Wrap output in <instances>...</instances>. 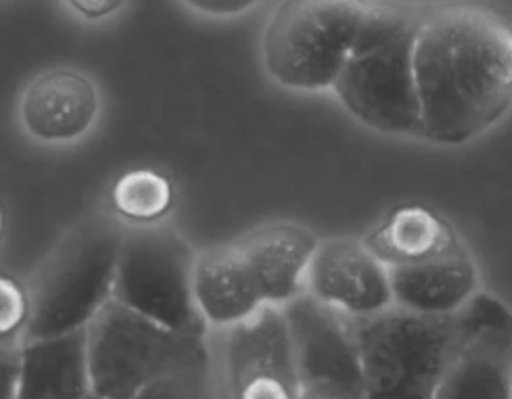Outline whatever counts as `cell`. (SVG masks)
I'll list each match as a JSON object with an SVG mask.
<instances>
[{
    "label": "cell",
    "mask_w": 512,
    "mask_h": 399,
    "mask_svg": "<svg viewBox=\"0 0 512 399\" xmlns=\"http://www.w3.org/2000/svg\"><path fill=\"white\" fill-rule=\"evenodd\" d=\"M421 140L464 147L512 111V19L481 0L421 9L414 42Z\"/></svg>",
    "instance_id": "cell-1"
},
{
    "label": "cell",
    "mask_w": 512,
    "mask_h": 399,
    "mask_svg": "<svg viewBox=\"0 0 512 399\" xmlns=\"http://www.w3.org/2000/svg\"><path fill=\"white\" fill-rule=\"evenodd\" d=\"M421 9L372 3L333 95L360 126L421 140V107L414 78V42Z\"/></svg>",
    "instance_id": "cell-2"
},
{
    "label": "cell",
    "mask_w": 512,
    "mask_h": 399,
    "mask_svg": "<svg viewBox=\"0 0 512 399\" xmlns=\"http://www.w3.org/2000/svg\"><path fill=\"white\" fill-rule=\"evenodd\" d=\"M124 228L111 216H90L65 234L30 283L26 339L86 331L113 299Z\"/></svg>",
    "instance_id": "cell-3"
},
{
    "label": "cell",
    "mask_w": 512,
    "mask_h": 399,
    "mask_svg": "<svg viewBox=\"0 0 512 399\" xmlns=\"http://www.w3.org/2000/svg\"><path fill=\"white\" fill-rule=\"evenodd\" d=\"M458 314L421 316L391 305L349 320L366 399H435L460 339Z\"/></svg>",
    "instance_id": "cell-4"
},
{
    "label": "cell",
    "mask_w": 512,
    "mask_h": 399,
    "mask_svg": "<svg viewBox=\"0 0 512 399\" xmlns=\"http://www.w3.org/2000/svg\"><path fill=\"white\" fill-rule=\"evenodd\" d=\"M370 7V0H283L262 36L270 80L293 92L333 90Z\"/></svg>",
    "instance_id": "cell-5"
},
{
    "label": "cell",
    "mask_w": 512,
    "mask_h": 399,
    "mask_svg": "<svg viewBox=\"0 0 512 399\" xmlns=\"http://www.w3.org/2000/svg\"><path fill=\"white\" fill-rule=\"evenodd\" d=\"M195 260L197 251L168 222L124 228L113 301L168 331L207 337L193 297Z\"/></svg>",
    "instance_id": "cell-6"
},
{
    "label": "cell",
    "mask_w": 512,
    "mask_h": 399,
    "mask_svg": "<svg viewBox=\"0 0 512 399\" xmlns=\"http://www.w3.org/2000/svg\"><path fill=\"white\" fill-rule=\"evenodd\" d=\"M92 391L105 399H134L159 379L205 351L207 337L180 335L109 301L86 328Z\"/></svg>",
    "instance_id": "cell-7"
},
{
    "label": "cell",
    "mask_w": 512,
    "mask_h": 399,
    "mask_svg": "<svg viewBox=\"0 0 512 399\" xmlns=\"http://www.w3.org/2000/svg\"><path fill=\"white\" fill-rule=\"evenodd\" d=\"M297 362V399H366L352 324L304 295L283 308Z\"/></svg>",
    "instance_id": "cell-8"
},
{
    "label": "cell",
    "mask_w": 512,
    "mask_h": 399,
    "mask_svg": "<svg viewBox=\"0 0 512 399\" xmlns=\"http://www.w3.org/2000/svg\"><path fill=\"white\" fill-rule=\"evenodd\" d=\"M458 316L460 339L435 399H512V310L479 291Z\"/></svg>",
    "instance_id": "cell-9"
},
{
    "label": "cell",
    "mask_w": 512,
    "mask_h": 399,
    "mask_svg": "<svg viewBox=\"0 0 512 399\" xmlns=\"http://www.w3.org/2000/svg\"><path fill=\"white\" fill-rule=\"evenodd\" d=\"M226 379L230 399H297V362L283 308L266 305L228 328Z\"/></svg>",
    "instance_id": "cell-10"
},
{
    "label": "cell",
    "mask_w": 512,
    "mask_h": 399,
    "mask_svg": "<svg viewBox=\"0 0 512 399\" xmlns=\"http://www.w3.org/2000/svg\"><path fill=\"white\" fill-rule=\"evenodd\" d=\"M306 295L349 320L377 316L393 305L389 268L362 239L320 241Z\"/></svg>",
    "instance_id": "cell-11"
},
{
    "label": "cell",
    "mask_w": 512,
    "mask_h": 399,
    "mask_svg": "<svg viewBox=\"0 0 512 399\" xmlns=\"http://www.w3.org/2000/svg\"><path fill=\"white\" fill-rule=\"evenodd\" d=\"M101 92L90 76L72 67L38 74L23 88L19 124L40 145H74L86 138L101 117Z\"/></svg>",
    "instance_id": "cell-12"
},
{
    "label": "cell",
    "mask_w": 512,
    "mask_h": 399,
    "mask_svg": "<svg viewBox=\"0 0 512 399\" xmlns=\"http://www.w3.org/2000/svg\"><path fill=\"white\" fill-rule=\"evenodd\" d=\"M247 260L266 305L287 308L308 289V272L320 245L316 234L291 222L253 228L235 243Z\"/></svg>",
    "instance_id": "cell-13"
},
{
    "label": "cell",
    "mask_w": 512,
    "mask_h": 399,
    "mask_svg": "<svg viewBox=\"0 0 512 399\" xmlns=\"http://www.w3.org/2000/svg\"><path fill=\"white\" fill-rule=\"evenodd\" d=\"M193 297L205 324L226 331L266 308L251 268L235 243L197 253Z\"/></svg>",
    "instance_id": "cell-14"
},
{
    "label": "cell",
    "mask_w": 512,
    "mask_h": 399,
    "mask_svg": "<svg viewBox=\"0 0 512 399\" xmlns=\"http://www.w3.org/2000/svg\"><path fill=\"white\" fill-rule=\"evenodd\" d=\"M393 305L421 316H454L481 291V274L464 247L437 260L389 268Z\"/></svg>",
    "instance_id": "cell-15"
},
{
    "label": "cell",
    "mask_w": 512,
    "mask_h": 399,
    "mask_svg": "<svg viewBox=\"0 0 512 399\" xmlns=\"http://www.w3.org/2000/svg\"><path fill=\"white\" fill-rule=\"evenodd\" d=\"M88 393L92 381L86 331L21 343L15 399H84Z\"/></svg>",
    "instance_id": "cell-16"
},
{
    "label": "cell",
    "mask_w": 512,
    "mask_h": 399,
    "mask_svg": "<svg viewBox=\"0 0 512 399\" xmlns=\"http://www.w3.org/2000/svg\"><path fill=\"white\" fill-rule=\"evenodd\" d=\"M362 241L387 268L423 264L464 249L448 218L412 203L393 207Z\"/></svg>",
    "instance_id": "cell-17"
},
{
    "label": "cell",
    "mask_w": 512,
    "mask_h": 399,
    "mask_svg": "<svg viewBox=\"0 0 512 399\" xmlns=\"http://www.w3.org/2000/svg\"><path fill=\"white\" fill-rule=\"evenodd\" d=\"M109 205L113 218L126 228L159 226L174 211L176 186L164 172L132 168L113 180Z\"/></svg>",
    "instance_id": "cell-18"
},
{
    "label": "cell",
    "mask_w": 512,
    "mask_h": 399,
    "mask_svg": "<svg viewBox=\"0 0 512 399\" xmlns=\"http://www.w3.org/2000/svg\"><path fill=\"white\" fill-rule=\"evenodd\" d=\"M134 399H214L212 356L205 354L161 374Z\"/></svg>",
    "instance_id": "cell-19"
},
{
    "label": "cell",
    "mask_w": 512,
    "mask_h": 399,
    "mask_svg": "<svg viewBox=\"0 0 512 399\" xmlns=\"http://www.w3.org/2000/svg\"><path fill=\"white\" fill-rule=\"evenodd\" d=\"M32 322L30 285L0 270V354H15L28 337Z\"/></svg>",
    "instance_id": "cell-20"
},
{
    "label": "cell",
    "mask_w": 512,
    "mask_h": 399,
    "mask_svg": "<svg viewBox=\"0 0 512 399\" xmlns=\"http://www.w3.org/2000/svg\"><path fill=\"white\" fill-rule=\"evenodd\" d=\"M182 3L191 11L205 15V17H241L253 11L262 0H182Z\"/></svg>",
    "instance_id": "cell-21"
},
{
    "label": "cell",
    "mask_w": 512,
    "mask_h": 399,
    "mask_svg": "<svg viewBox=\"0 0 512 399\" xmlns=\"http://www.w3.org/2000/svg\"><path fill=\"white\" fill-rule=\"evenodd\" d=\"M128 0H65V5L86 21H101L126 7Z\"/></svg>",
    "instance_id": "cell-22"
},
{
    "label": "cell",
    "mask_w": 512,
    "mask_h": 399,
    "mask_svg": "<svg viewBox=\"0 0 512 399\" xmlns=\"http://www.w3.org/2000/svg\"><path fill=\"white\" fill-rule=\"evenodd\" d=\"M15 377L17 351L15 354H0V399H15Z\"/></svg>",
    "instance_id": "cell-23"
},
{
    "label": "cell",
    "mask_w": 512,
    "mask_h": 399,
    "mask_svg": "<svg viewBox=\"0 0 512 399\" xmlns=\"http://www.w3.org/2000/svg\"><path fill=\"white\" fill-rule=\"evenodd\" d=\"M5 239V211H3V205H0V243H3Z\"/></svg>",
    "instance_id": "cell-24"
},
{
    "label": "cell",
    "mask_w": 512,
    "mask_h": 399,
    "mask_svg": "<svg viewBox=\"0 0 512 399\" xmlns=\"http://www.w3.org/2000/svg\"><path fill=\"white\" fill-rule=\"evenodd\" d=\"M84 399H105L103 395H99V393H95V391H92V393H88Z\"/></svg>",
    "instance_id": "cell-25"
}]
</instances>
